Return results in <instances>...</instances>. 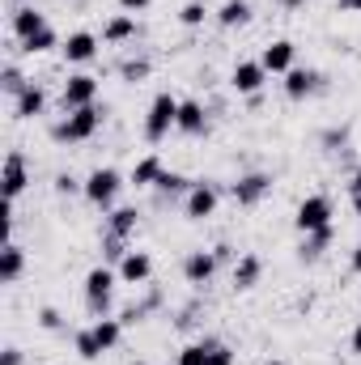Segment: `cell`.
Instances as JSON below:
<instances>
[{
	"label": "cell",
	"mask_w": 361,
	"mask_h": 365,
	"mask_svg": "<svg viewBox=\"0 0 361 365\" xmlns=\"http://www.w3.org/2000/svg\"><path fill=\"white\" fill-rule=\"evenodd\" d=\"M93 102H98V77H90V73H73V77L64 81V90H60L64 115H68V110H81V106H93Z\"/></svg>",
	"instance_id": "obj_7"
},
{
	"label": "cell",
	"mask_w": 361,
	"mask_h": 365,
	"mask_svg": "<svg viewBox=\"0 0 361 365\" xmlns=\"http://www.w3.org/2000/svg\"><path fill=\"white\" fill-rule=\"evenodd\" d=\"M26 86H30V77H26L17 64H4V73H0V90L9 93V98H17V93L26 90Z\"/></svg>",
	"instance_id": "obj_30"
},
{
	"label": "cell",
	"mask_w": 361,
	"mask_h": 365,
	"mask_svg": "<svg viewBox=\"0 0 361 365\" xmlns=\"http://www.w3.org/2000/svg\"><path fill=\"white\" fill-rule=\"evenodd\" d=\"M213 17H217V26H225V30H238V26L251 21V4H247V0H225Z\"/></svg>",
	"instance_id": "obj_24"
},
{
	"label": "cell",
	"mask_w": 361,
	"mask_h": 365,
	"mask_svg": "<svg viewBox=\"0 0 361 365\" xmlns=\"http://www.w3.org/2000/svg\"><path fill=\"white\" fill-rule=\"evenodd\" d=\"M56 191H60V195H77V191H86V182L73 179V175H60V179H56Z\"/></svg>",
	"instance_id": "obj_37"
},
{
	"label": "cell",
	"mask_w": 361,
	"mask_h": 365,
	"mask_svg": "<svg viewBox=\"0 0 361 365\" xmlns=\"http://www.w3.org/2000/svg\"><path fill=\"white\" fill-rule=\"evenodd\" d=\"M332 242V230H319V234H302V259H319Z\"/></svg>",
	"instance_id": "obj_31"
},
{
	"label": "cell",
	"mask_w": 361,
	"mask_h": 365,
	"mask_svg": "<svg viewBox=\"0 0 361 365\" xmlns=\"http://www.w3.org/2000/svg\"><path fill=\"white\" fill-rule=\"evenodd\" d=\"M115 268H90L86 272V306H90L93 319H106L111 314V302H115Z\"/></svg>",
	"instance_id": "obj_2"
},
{
	"label": "cell",
	"mask_w": 361,
	"mask_h": 365,
	"mask_svg": "<svg viewBox=\"0 0 361 365\" xmlns=\"http://www.w3.org/2000/svg\"><path fill=\"white\" fill-rule=\"evenodd\" d=\"M136 34H141V26H136L132 13H115V17L102 26V38H106V43H132Z\"/></svg>",
	"instance_id": "obj_21"
},
{
	"label": "cell",
	"mask_w": 361,
	"mask_h": 365,
	"mask_svg": "<svg viewBox=\"0 0 361 365\" xmlns=\"http://www.w3.org/2000/svg\"><path fill=\"white\" fill-rule=\"evenodd\" d=\"M293 60H298V47H293L289 38H276V43H268V47H264V56H260V64L268 68V77H285L289 68H298Z\"/></svg>",
	"instance_id": "obj_11"
},
{
	"label": "cell",
	"mask_w": 361,
	"mask_h": 365,
	"mask_svg": "<svg viewBox=\"0 0 361 365\" xmlns=\"http://www.w3.org/2000/svg\"><path fill=\"white\" fill-rule=\"evenodd\" d=\"M128 365H145V361H128Z\"/></svg>",
	"instance_id": "obj_49"
},
{
	"label": "cell",
	"mask_w": 361,
	"mask_h": 365,
	"mask_svg": "<svg viewBox=\"0 0 361 365\" xmlns=\"http://www.w3.org/2000/svg\"><path fill=\"white\" fill-rule=\"evenodd\" d=\"M268 191H272V175H264V170L238 175V179L230 182V195H234V204H238V208H255Z\"/></svg>",
	"instance_id": "obj_8"
},
{
	"label": "cell",
	"mask_w": 361,
	"mask_h": 365,
	"mask_svg": "<svg viewBox=\"0 0 361 365\" xmlns=\"http://www.w3.org/2000/svg\"><path fill=\"white\" fill-rule=\"evenodd\" d=\"M102 128V106H81V110H68L64 123L56 128V140H68V145H81V140H93V132Z\"/></svg>",
	"instance_id": "obj_3"
},
{
	"label": "cell",
	"mask_w": 361,
	"mask_h": 365,
	"mask_svg": "<svg viewBox=\"0 0 361 365\" xmlns=\"http://www.w3.org/2000/svg\"><path fill=\"white\" fill-rule=\"evenodd\" d=\"M213 276H217V255H213V251H191V255L183 259V280H187V284L204 289Z\"/></svg>",
	"instance_id": "obj_13"
},
{
	"label": "cell",
	"mask_w": 361,
	"mask_h": 365,
	"mask_svg": "<svg viewBox=\"0 0 361 365\" xmlns=\"http://www.w3.org/2000/svg\"><path fill=\"white\" fill-rule=\"evenodd\" d=\"M187 191H191V179H183L175 170H162V179H158V195H162V200H179Z\"/></svg>",
	"instance_id": "obj_27"
},
{
	"label": "cell",
	"mask_w": 361,
	"mask_h": 365,
	"mask_svg": "<svg viewBox=\"0 0 361 365\" xmlns=\"http://www.w3.org/2000/svg\"><path fill=\"white\" fill-rule=\"evenodd\" d=\"M64 60L68 64H90V60H98V34H90V30H73L68 38H64Z\"/></svg>",
	"instance_id": "obj_14"
},
{
	"label": "cell",
	"mask_w": 361,
	"mask_h": 365,
	"mask_svg": "<svg viewBox=\"0 0 361 365\" xmlns=\"http://www.w3.org/2000/svg\"><path fill=\"white\" fill-rule=\"evenodd\" d=\"M26 187H30V166H26V153H21V149H9V158H4V204H13Z\"/></svg>",
	"instance_id": "obj_9"
},
{
	"label": "cell",
	"mask_w": 361,
	"mask_h": 365,
	"mask_svg": "<svg viewBox=\"0 0 361 365\" xmlns=\"http://www.w3.org/2000/svg\"><path fill=\"white\" fill-rule=\"evenodd\" d=\"M264 81H268V68H264L260 60H238L234 73H230V86H234L238 93H260Z\"/></svg>",
	"instance_id": "obj_12"
},
{
	"label": "cell",
	"mask_w": 361,
	"mask_h": 365,
	"mask_svg": "<svg viewBox=\"0 0 361 365\" xmlns=\"http://www.w3.org/2000/svg\"><path fill=\"white\" fill-rule=\"evenodd\" d=\"M93 336H98V344H102V353H111V349H119V340H123V319H98L93 323Z\"/></svg>",
	"instance_id": "obj_25"
},
{
	"label": "cell",
	"mask_w": 361,
	"mask_h": 365,
	"mask_svg": "<svg viewBox=\"0 0 361 365\" xmlns=\"http://www.w3.org/2000/svg\"><path fill=\"white\" fill-rule=\"evenodd\" d=\"M208 17H213V9H208L204 0H187V4L179 9V21L187 26V30H195V26H204Z\"/></svg>",
	"instance_id": "obj_29"
},
{
	"label": "cell",
	"mask_w": 361,
	"mask_h": 365,
	"mask_svg": "<svg viewBox=\"0 0 361 365\" xmlns=\"http://www.w3.org/2000/svg\"><path fill=\"white\" fill-rule=\"evenodd\" d=\"M0 365H21V349H13V344H9V349H4V361Z\"/></svg>",
	"instance_id": "obj_40"
},
{
	"label": "cell",
	"mask_w": 361,
	"mask_h": 365,
	"mask_svg": "<svg viewBox=\"0 0 361 365\" xmlns=\"http://www.w3.org/2000/svg\"><path fill=\"white\" fill-rule=\"evenodd\" d=\"M208 353H213V340H195L179 353V365H208Z\"/></svg>",
	"instance_id": "obj_32"
},
{
	"label": "cell",
	"mask_w": 361,
	"mask_h": 365,
	"mask_svg": "<svg viewBox=\"0 0 361 365\" xmlns=\"http://www.w3.org/2000/svg\"><path fill=\"white\" fill-rule=\"evenodd\" d=\"M43 26H51V21H47V17H43L34 4H26V9H13V38H17V43L34 38Z\"/></svg>",
	"instance_id": "obj_17"
},
{
	"label": "cell",
	"mask_w": 361,
	"mask_h": 365,
	"mask_svg": "<svg viewBox=\"0 0 361 365\" xmlns=\"http://www.w3.org/2000/svg\"><path fill=\"white\" fill-rule=\"evenodd\" d=\"M21 272H26V251L17 242H4V251H0V280L4 284H17Z\"/></svg>",
	"instance_id": "obj_20"
},
{
	"label": "cell",
	"mask_w": 361,
	"mask_h": 365,
	"mask_svg": "<svg viewBox=\"0 0 361 365\" xmlns=\"http://www.w3.org/2000/svg\"><path fill=\"white\" fill-rule=\"evenodd\" d=\"M149 4H153V0H119V13H132V17H136V13H145Z\"/></svg>",
	"instance_id": "obj_38"
},
{
	"label": "cell",
	"mask_w": 361,
	"mask_h": 365,
	"mask_svg": "<svg viewBox=\"0 0 361 365\" xmlns=\"http://www.w3.org/2000/svg\"><path fill=\"white\" fill-rule=\"evenodd\" d=\"M39 327L60 331V310H56V306H43V310H39Z\"/></svg>",
	"instance_id": "obj_36"
},
{
	"label": "cell",
	"mask_w": 361,
	"mask_h": 365,
	"mask_svg": "<svg viewBox=\"0 0 361 365\" xmlns=\"http://www.w3.org/2000/svg\"><path fill=\"white\" fill-rule=\"evenodd\" d=\"M26 4H30V0H13V9H26Z\"/></svg>",
	"instance_id": "obj_47"
},
{
	"label": "cell",
	"mask_w": 361,
	"mask_h": 365,
	"mask_svg": "<svg viewBox=\"0 0 361 365\" xmlns=\"http://www.w3.org/2000/svg\"><path fill=\"white\" fill-rule=\"evenodd\" d=\"M175 123H179V98L175 93H158L149 102V110H145V140L149 145H162Z\"/></svg>",
	"instance_id": "obj_1"
},
{
	"label": "cell",
	"mask_w": 361,
	"mask_h": 365,
	"mask_svg": "<svg viewBox=\"0 0 361 365\" xmlns=\"http://www.w3.org/2000/svg\"><path fill=\"white\" fill-rule=\"evenodd\" d=\"M349 195H361V170L353 175V179H349Z\"/></svg>",
	"instance_id": "obj_43"
},
{
	"label": "cell",
	"mask_w": 361,
	"mask_h": 365,
	"mask_svg": "<svg viewBox=\"0 0 361 365\" xmlns=\"http://www.w3.org/2000/svg\"><path fill=\"white\" fill-rule=\"evenodd\" d=\"M353 212L361 217V195H353Z\"/></svg>",
	"instance_id": "obj_46"
},
{
	"label": "cell",
	"mask_w": 361,
	"mask_h": 365,
	"mask_svg": "<svg viewBox=\"0 0 361 365\" xmlns=\"http://www.w3.org/2000/svg\"><path fill=\"white\" fill-rule=\"evenodd\" d=\"M136 225H141L136 208H111V217H106V234H115V238H132Z\"/></svg>",
	"instance_id": "obj_22"
},
{
	"label": "cell",
	"mask_w": 361,
	"mask_h": 365,
	"mask_svg": "<svg viewBox=\"0 0 361 365\" xmlns=\"http://www.w3.org/2000/svg\"><path fill=\"white\" fill-rule=\"evenodd\" d=\"M353 272L361 276V247H357V251H353Z\"/></svg>",
	"instance_id": "obj_45"
},
{
	"label": "cell",
	"mask_w": 361,
	"mask_h": 365,
	"mask_svg": "<svg viewBox=\"0 0 361 365\" xmlns=\"http://www.w3.org/2000/svg\"><path fill=\"white\" fill-rule=\"evenodd\" d=\"M149 68H153L149 60H128L119 73H123V81H145V77H149Z\"/></svg>",
	"instance_id": "obj_34"
},
{
	"label": "cell",
	"mask_w": 361,
	"mask_h": 365,
	"mask_svg": "<svg viewBox=\"0 0 361 365\" xmlns=\"http://www.w3.org/2000/svg\"><path fill=\"white\" fill-rule=\"evenodd\" d=\"M73 349H77V357H81V361H98V357H102V344H98L93 327H81V331L73 336Z\"/></svg>",
	"instance_id": "obj_28"
},
{
	"label": "cell",
	"mask_w": 361,
	"mask_h": 365,
	"mask_svg": "<svg viewBox=\"0 0 361 365\" xmlns=\"http://www.w3.org/2000/svg\"><path fill=\"white\" fill-rule=\"evenodd\" d=\"M175 132H183V136H204V132H208V110H204V102H195V98L179 102V123H175Z\"/></svg>",
	"instance_id": "obj_16"
},
{
	"label": "cell",
	"mask_w": 361,
	"mask_h": 365,
	"mask_svg": "<svg viewBox=\"0 0 361 365\" xmlns=\"http://www.w3.org/2000/svg\"><path fill=\"white\" fill-rule=\"evenodd\" d=\"M119 187H123V175L119 170H111V166H98L90 179H86V200H90L93 208H102V212H111L115 208V200H119Z\"/></svg>",
	"instance_id": "obj_4"
},
{
	"label": "cell",
	"mask_w": 361,
	"mask_h": 365,
	"mask_svg": "<svg viewBox=\"0 0 361 365\" xmlns=\"http://www.w3.org/2000/svg\"><path fill=\"white\" fill-rule=\"evenodd\" d=\"M264 365H285V361H276V357H272V361H264Z\"/></svg>",
	"instance_id": "obj_48"
},
{
	"label": "cell",
	"mask_w": 361,
	"mask_h": 365,
	"mask_svg": "<svg viewBox=\"0 0 361 365\" xmlns=\"http://www.w3.org/2000/svg\"><path fill=\"white\" fill-rule=\"evenodd\" d=\"M217 204H221V187L200 179V182H191V191L183 195V217L187 221H208L217 212Z\"/></svg>",
	"instance_id": "obj_6"
},
{
	"label": "cell",
	"mask_w": 361,
	"mask_h": 365,
	"mask_svg": "<svg viewBox=\"0 0 361 365\" xmlns=\"http://www.w3.org/2000/svg\"><path fill=\"white\" fill-rule=\"evenodd\" d=\"M319 81H323V77H319L315 68H289V73H285V93H289L293 102H302V98H310V93L319 90Z\"/></svg>",
	"instance_id": "obj_18"
},
{
	"label": "cell",
	"mask_w": 361,
	"mask_h": 365,
	"mask_svg": "<svg viewBox=\"0 0 361 365\" xmlns=\"http://www.w3.org/2000/svg\"><path fill=\"white\" fill-rule=\"evenodd\" d=\"M349 349H353V357H361V323L353 327V336H349Z\"/></svg>",
	"instance_id": "obj_41"
},
{
	"label": "cell",
	"mask_w": 361,
	"mask_h": 365,
	"mask_svg": "<svg viewBox=\"0 0 361 365\" xmlns=\"http://www.w3.org/2000/svg\"><path fill=\"white\" fill-rule=\"evenodd\" d=\"M43 110H47V90L39 81H30L26 90L13 98V119H39Z\"/></svg>",
	"instance_id": "obj_15"
},
{
	"label": "cell",
	"mask_w": 361,
	"mask_h": 365,
	"mask_svg": "<svg viewBox=\"0 0 361 365\" xmlns=\"http://www.w3.org/2000/svg\"><path fill=\"white\" fill-rule=\"evenodd\" d=\"M260 276H264V259H260V255H238V259H234V289H238V293L255 289Z\"/></svg>",
	"instance_id": "obj_19"
},
{
	"label": "cell",
	"mask_w": 361,
	"mask_h": 365,
	"mask_svg": "<svg viewBox=\"0 0 361 365\" xmlns=\"http://www.w3.org/2000/svg\"><path fill=\"white\" fill-rule=\"evenodd\" d=\"M208 365H234V349H230V344H217V340H213V353H208Z\"/></svg>",
	"instance_id": "obj_35"
},
{
	"label": "cell",
	"mask_w": 361,
	"mask_h": 365,
	"mask_svg": "<svg viewBox=\"0 0 361 365\" xmlns=\"http://www.w3.org/2000/svg\"><path fill=\"white\" fill-rule=\"evenodd\" d=\"M56 47H64V38H60L51 26H43L34 38H26V43H21V51H26V56H47V51H56Z\"/></svg>",
	"instance_id": "obj_26"
},
{
	"label": "cell",
	"mask_w": 361,
	"mask_h": 365,
	"mask_svg": "<svg viewBox=\"0 0 361 365\" xmlns=\"http://www.w3.org/2000/svg\"><path fill=\"white\" fill-rule=\"evenodd\" d=\"M162 158L158 153H145L136 166H132V187H158V179H162Z\"/></svg>",
	"instance_id": "obj_23"
},
{
	"label": "cell",
	"mask_w": 361,
	"mask_h": 365,
	"mask_svg": "<svg viewBox=\"0 0 361 365\" xmlns=\"http://www.w3.org/2000/svg\"><path fill=\"white\" fill-rule=\"evenodd\" d=\"M115 272L123 284H149L153 280V255L149 251H128L119 264H115Z\"/></svg>",
	"instance_id": "obj_10"
},
{
	"label": "cell",
	"mask_w": 361,
	"mask_h": 365,
	"mask_svg": "<svg viewBox=\"0 0 361 365\" xmlns=\"http://www.w3.org/2000/svg\"><path fill=\"white\" fill-rule=\"evenodd\" d=\"M102 251H106V259H111V264H119V259H123L132 247H128V238H115V234H106V238H102Z\"/></svg>",
	"instance_id": "obj_33"
},
{
	"label": "cell",
	"mask_w": 361,
	"mask_h": 365,
	"mask_svg": "<svg viewBox=\"0 0 361 365\" xmlns=\"http://www.w3.org/2000/svg\"><path fill=\"white\" fill-rule=\"evenodd\" d=\"M332 217H336V208L327 195H306L293 212V225H298V234H319V230H332Z\"/></svg>",
	"instance_id": "obj_5"
},
{
	"label": "cell",
	"mask_w": 361,
	"mask_h": 365,
	"mask_svg": "<svg viewBox=\"0 0 361 365\" xmlns=\"http://www.w3.org/2000/svg\"><path fill=\"white\" fill-rule=\"evenodd\" d=\"M213 255H217V264H230V259H234V247H225V242H217V247H213Z\"/></svg>",
	"instance_id": "obj_39"
},
{
	"label": "cell",
	"mask_w": 361,
	"mask_h": 365,
	"mask_svg": "<svg viewBox=\"0 0 361 365\" xmlns=\"http://www.w3.org/2000/svg\"><path fill=\"white\" fill-rule=\"evenodd\" d=\"M340 13H361V0H340Z\"/></svg>",
	"instance_id": "obj_42"
},
{
	"label": "cell",
	"mask_w": 361,
	"mask_h": 365,
	"mask_svg": "<svg viewBox=\"0 0 361 365\" xmlns=\"http://www.w3.org/2000/svg\"><path fill=\"white\" fill-rule=\"evenodd\" d=\"M280 4H285V9H306L310 0H280Z\"/></svg>",
	"instance_id": "obj_44"
}]
</instances>
